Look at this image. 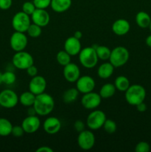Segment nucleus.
Here are the masks:
<instances>
[{
  "instance_id": "473e14b6",
  "label": "nucleus",
  "mask_w": 151,
  "mask_h": 152,
  "mask_svg": "<svg viewBox=\"0 0 151 152\" xmlns=\"http://www.w3.org/2000/svg\"><path fill=\"white\" fill-rule=\"evenodd\" d=\"M22 11L24 13H25L26 14L30 16L34 12V10H36V6L34 5L33 2V1H25L22 4Z\"/></svg>"
},
{
  "instance_id": "a18cd8bd",
  "label": "nucleus",
  "mask_w": 151,
  "mask_h": 152,
  "mask_svg": "<svg viewBox=\"0 0 151 152\" xmlns=\"http://www.w3.org/2000/svg\"><path fill=\"white\" fill-rule=\"evenodd\" d=\"M2 83V73L0 71V85Z\"/></svg>"
},
{
  "instance_id": "79ce46f5",
  "label": "nucleus",
  "mask_w": 151,
  "mask_h": 152,
  "mask_svg": "<svg viewBox=\"0 0 151 152\" xmlns=\"http://www.w3.org/2000/svg\"><path fill=\"white\" fill-rule=\"evenodd\" d=\"M28 116H35L37 115L36 111L35 108H34L33 106H30L28 107Z\"/></svg>"
},
{
  "instance_id": "39448f33",
  "label": "nucleus",
  "mask_w": 151,
  "mask_h": 152,
  "mask_svg": "<svg viewBox=\"0 0 151 152\" xmlns=\"http://www.w3.org/2000/svg\"><path fill=\"white\" fill-rule=\"evenodd\" d=\"M12 63L16 68L20 70H26L30 65H33L34 60L30 53L26 51L16 52L12 58Z\"/></svg>"
},
{
  "instance_id": "9b49d317",
  "label": "nucleus",
  "mask_w": 151,
  "mask_h": 152,
  "mask_svg": "<svg viewBox=\"0 0 151 152\" xmlns=\"http://www.w3.org/2000/svg\"><path fill=\"white\" fill-rule=\"evenodd\" d=\"M81 105L84 108L88 110H93L98 108L102 102V97L99 94L96 92H89L84 94L81 99Z\"/></svg>"
},
{
  "instance_id": "f8f14e48",
  "label": "nucleus",
  "mask_w": 151,
  "mask_h": 152,
  "mask_svg": "<svg viewBox=\"0 0 151 152\" xmlns=\"http://www.w3.org/2000/svg\"><path fill=\"white\" fill-rule=\"evenodd\" d=\"M76 88L81 94H87L89 92H91L94 90L96 83L93 77L87 75L80 76L76 82Z\"/></svg>"
},
{
  "instance_id": "cd10ccee",
  "label": "nucleus",
  "mask_w": 151,
  "mask_h": 152,
  "mask_svg": "<svg viewBox=\"0 0 151 152\" xmlns=\"http://www.w3.org/2000/svg\"><path fill=\"white\" fill-rule=\"evenodd\" d=\"M78 94H79V91L78 89L76 88H69L65 91V93L63 94L62 99L65 103H71L76 100Z\"/></svg>"
},
{
  "instance_id": "c9c22d12",
  "label": "nucleus",
  "mask_w": 151,
  "mask_h": 152,
  "mask_svg": "<svg viewBox=\"0 0 151 152\" xmlns=\"http://www.w3.org/2000/svg\"><path fill=\"white\" fill-rule=\"evenodd\" d=\"M25 131H24L23 128L22 127V126H13V129H12L11 134L13 135L15 137H21L24 135L25 134Z\"/></svg>"
},
{
  "instance_id": "dca6fc26",
  "label": "nucleus",
  "mask_w": 151,
  "mask_h": 152,
  "mask_svg": "<svg viewBox=\"0 0 151 152\" xmlns=\"http://www.w3.org/2000/svg\"><path fill=\"white\" fill-rule=\"evenodd\" d=\"M63 75L68 83H76L80 77L79 68L76 64L70 62L68 65L64 66Z\"/></svg>"
},
{
  "instance_id": "b1692460",
  "label": "nucleus",
  "mask_w": 151,
  "mask_h": 152,
  "mask_svg": "<svg viewBox=\"0 0 151 152\" xmlns=\"http://www.w3.org/2000/svg\"><path fill=\"white\" fill-rule=\"evenodd\" d=\"M36 95L33 94L32 92L25 91L19 96V101L23 106L30 107L33 106L35 102Z\"/></svg>"
},
{
  "instance_id": "e433bc0d",
  "label": "nucleus",
  "mask_w": 151,
  "mask_h": 152,
  "mask_svg": "<svg viewBox=\"0 0 151 152\" xmlns=\"http://www.w3.org/2000/svg\"><path fill=\"white\" fill-rule=\"evenodd\" d=\"M73 126L75 130L76 131V132H78V133L82 132V131L85 130V124H84V123L82 121V120H76V121L74 123Z\"/></svg>"
},
{
  "instance_id": "412c9836",
  "label": "nucleus",
  "mask_w": 151,
  "mask_h": 152,
  "mask_svg": "<svg viewBox=\"0 0 151 152\" xmlns=\"http://www.w3.org/2000/svg\"><path fill=\"white\" fill-rule=\"evenodd\" d=\"M114 68L115 67L110 62L102 63L97 70L98 76L101 79H104V80L110 78L113 74Z\"/></svg>"
},
{
  "instance_id": "f3484780",
  "label": "nucleus",
  "mask_w": 151,
  "mask_h": 152,
  "mask_svg": "<svg viewBox=\"0 0 151 152\" xmlns=\"http://www.w3.org/2000/svg\"><path fill=\"white\" fill-rule=\"evenodd\" d=\"M64 48L70 56H76L79 53L81 50V44L80 39L76 37H70L65 40L64 44Z\"/></svg>"
},
{
  "instance_id": "f257e3e1",
  "label": "nucleus",
  "mask_w": 151,
  "mask_h": 152,
  "mask_svg": "<svg viewBox=\"0 0 151 152\" xmlns=\"http://www.w3.org/2000/svg\"><path fill=\"white\" fill-rule=\"evenodd\" d=\"M33 106L36 111L37 115L47 116L53 111L55 101L53 96L47 93H42L36 96L35 102Z\"/></svg>"
},
{
  "instance_id": "c756f323",
  "label": "nucleus",
  "mask_w": 151,
  "mask_h": 152,
  "mask_svg": "<svg viewBox=\"0 0 151 152\" xmlns=\"http://www.w3.org/2000/svg\"><path fill=\"white\" fill-rule=\"evenodd\" d=\"M41 27L34 23H31L26 32L29 37L32 38H37L41 34Z\"/></svg>"
},
{
  "instance_id": "9d476101",
  "label": "nucleus",
  "mask_w": 151,
  "mask_h": 152,
  "mask_svg": "<svg viewBox=\"0 0 151 152\" xmlns=\"http://www.w3.org/2000/svg\"><path fill=\"white\" fill-rule=\"evenodd\" d=\"M28 39L25 33L15 31L10 38V48L14 51H22L26 48Z\"/></svg>"
},
{
  "instance_id": "423d86ee",
  "label": "nucleus",
  "mask_w": 151,
  "mask_h": 152,
  "mask_svg": "<svg viewBox=\"0 0 151 152\" xmlns=\"http://www.w3.org/2000/svg\"><path fill=\"white\" fill-rule=\"evenodd\" d=\"M12 27L15 31L25 33L31 24L30 16L23 11H19L13 16L12 19Z\"/></svg>"
},
{
  "instance_id": "20e7f679",
  "label": "nucleus",
  "mask_w": 151,
  "mask_h": 152,
  "mask_svg": "<svg viewBox=\"0 0 151 152\" xmlns=\"http://www.w3.org/2000/svg\"><path fill=\"white\" fill-rule=\"evenodd\" d=\"M130 53L129 50L123 46H118L111 50L110 56V62L115 68H119L125 65L129 60Z\"/></svg>"
},
{
  "instance_id": "49530a36",
  "label": "nucleus",
  "mask_w": 151,
  "mask_h": 152,
  "mask_svg": "<svg viewBox=\"0 0 151 152\" xmlns=\"http://www.w3.org/2000/svg\"><path fill=\"white\" fill-rule=\"evenodd\" d=\"M149 28H150V32H151V21H150V25H149Z\"/></svg>"
},
{
  "instance_id": "58836bf2",
  "label": "nucleus",
  "mask_w": 151,
  "mask_h": 152,
  "mask_svg": "<svg viewBox=\"0 0 151 152\" xmlns=\"http://www.w3.org/2000/svg\"><path fill=\"white\" fill-rule=\"evenodd\" d=\"M26 71L28 75L31 77H35V76H36L37 74H38V68H37L34 65H30L29 68H27Z\"/></svg>"
},
{
  "instance_id": "4c0bfd02",
  "label": "nucleus",
  "mask_w": 151,
  "mask_h": 152,
  "mask_svg": "<svg viewBox=\"0 0 151 152\" xmlns=\"http://www.w3.org/2000/svg\"><path fill=\"white\" fill-rule=\"evenodd\" d=\"M13 0H0V9L3 10H8L12 6Z\"/></svg>"
},
{
  "instance_id": "c85d7f7f",
  "label": "nucleus",
  "mask_w": 151,
  "mask_h": 152,
  "mask_svg": "<svg viewBox=\"0 0 151 152\" xmlns=\"http://www.w3.org/2000/svg\"><path fill=\"white\" fill-rule=\"evenodd\" d=\"M56 60L59 65L65 66L71 62V56L65 50H59L56 54Z\"/></svg>"
},
{
  "instance_id": "2eb2a0df",
  "label": "nucleus",
  "mask_w": 151,
  "mask_h": 152,
  "mask_svg": "<svg viewBox=\"0 0 151 152\" xmlns=\"http://www.w3.org/2000/svg\"><path fill=\"white\" fill-rule=\"evenodd\" d=\"M41 126L40 119L36 115L28 116L23 120L22 123V127L27 134H33L36 132Z\"/></svg>"
},
{
  "instance_id": "ddd939ff",
  "label": "nucleus",
  "mask_w": 151,
  "mask_h": 152,
  "mask_svg": "<svg viewBox=\"0 0 151 152\" xmlns=\"http://www.w3.org/2000/svg\"><path fill=\"white\" fill-rule=\"evenodd\" d=\"M47 88V81L43 77L36 75L29 83V91L36 96L44 93Z\"/></svg>"
},
{
  "instance_id": "37998d69",
  "label": "nucleus",
  "mask_w": 151,
  "mask_h": 152,
  "mask_svg": "<svg viewBox=\"0 0 151 152\" xmlns=\"http://www.w3.org/2000/svg\"><path fill=\"white\" fill-rule=\"evenodd\" d=\"M73 37H76V39H81V37H82V33L80 31H76L74 33Z\"/></svg>"
},
{
  "instance_id": "6e6552de",
  "label": "nucleus",
  "mask_w": 151,
  "mask_h": 152,
  "mask_svg": "<svg viewBox=\"0 0 151 152\" xmlns=\"http://www.w3.org/2000/svg\"><path fill=\"white\" fill-rule=\"evenodd\" d=\"M19 96L10 89H4L0 92V106L4 108H13L19 103Z\"/></svg>"
},
{
  "instance_id": "4be33fe9",
  "label": "nucleus",
  "mask_w": 151,
  "mask_h": 152,
  "mask_svg": "<svg viewBox=\"0 0 151 152\" xmlns=\"http://www.w3.org/2000/svg\"><path fill=\"white\" fill-rule=\"evenodd\" d=\"M150 21L151 17L147 13H146L144 11L139 12L136 16V24L141 28H149Z\"/></svg>"
},
{
  "instance_id": "1a4fd4ad",
  "label": "nucleus",
  "mask_w": 151,
  "mask_h": 152,
  "mask_svg": "<svg viewBox=\"0 0 151 152\" xmlns=\"http://www.w3.org/2000/svg\"><path fill=\"white\" fill-rule=\"evenodd\" d=\"M78 145L81 149L88 151L93 148L96 142V137L90 130H84L79 132L77 139Z\"/></svg>"
},
{
  "instance_id": "a211bd4d",
  "label": "nucleus",
  "mask_w": 151,
  "mask_h": 152,
  "mask_svg": "<svg viewBox=\"0 0 151 152\" xmlns=\"http://www.w3.org/2000/svg\"><path fill=\"white\" fill-rule=\"evenodd\" d=\"M61 128L62 123L57 117H47L43 123V129L48 134H56L60 131Z\"/></svg>"
},
{
  "instance_id": "6ab92c4d",
  "label": "nucleus",
  "mask_w": 151,
  "mask_h": 152,
  "mask_svg": "<svg viewBox=\"0 0 151 152\" xmlns=\"http://www.w3.org/2000/svg\"><path fill=\"white\" fill-rule=\"evenodd\" d=\"M130 25L127 19H118L113 22L112 31L115 35L124 36L130 31Z\"/></svg>"
},
{
  "instance_id": "7ed1b4c3",
  "label": "nucleus",
  "mask_w": 151,
  "mask_h": 152,
  "mask_svg": "<svg viewBox=\"0 0 151 152\" xmlns=\"http://www.w3.org/2000/svg\"><path fill=\"white\" fill-rule=\"evenodd\" d=\"M78 59L83 67L86 68H93L97 65L98 58L96 49L93 47H86L81 49L78 53Z\"/></svg>"
},
{
  "instance_id": "bb28decb",
  "label": "nucleus",
  "mask_w": 151,
  "mask_h": 152,
  "mask_svg": "<svg viewBox=\"0 0 151 152\" xmlns=\"http://www.w3.org/2000/svg\"><path fill=\"white\" fill-rule=\"evenodd\" d=\"M13 125L6 118H0V137H7L11 134Z\"/></svg>"
},
{
  "instance_id": "5701e85b",
  "label": "nucleus",
  "mask_w": 151,
  "mask_h": 152,
  "mask_svg": "<svg viewBox=\"0 0 151 152\" xmlns=\"http://www.w3.org/2000/svg\"><path fill=\"white\" fill-rule=\"evenodd\" d=\"M116 91L114 84L112 83H106L102 86L99 91V95L101 96L102 99H108L110 98L115 94Z\"/></svg>"
},
{
  "instance_id": "393cba45",
  "label": "nucleus",
  "mask_w": 151,
  "mask_h": 152,
  "mask_svg": "<svg viewBox=\"0 0 151 152\" xmlns=\"http://www.w3.org/2000/svg\"><path fill=\"white\" fill-rule=\"evenodd\" d=\"M114 86L116 90L121 92H125L130 86V80L125 76H118L115 78Z\"/></svg>"
},
{
  "instance_id": "f03ea898",
  "label": "nucleus",
  "mask_w": 151,
  "mask_h": 152,
  "mask_svg": "<svg viewBox=\"0 0 151 152\" xmlns=\"http://www.w3.org/2000/svg\"><path fill=\"white\" fill-rule=\"evenodd\" d=\"M124 96L127 103L136 106L140 102L144 101L146 97V90L141 85H132L125 91Z\"/></svg>"
},
{
  "instance_id": "a19ab883",
  "label": "nucleus",
  "mask_w": 151,
  "mask_h": 152,
  "mask_svg": "<svg viewBox=\"0 0 151 152\" xmlns=\"http://www.w3.org/2000/svg\"><path fill=\"white\" fill-rule=\"evenodd\" d=\"M36 152H53V149L49 146H41L37 148Z\"/></svg>"
},
{
  "instance_id": "7c9ffc66",
  "label": "nucleus",
  "mask_w": 151,
  "mask_h": 152,
  "mask_svg": "<svg viewBox=\"0 0 151 152\" xmlns=\"http://www.w3.org/2000/svg\"><path fill=\"white\" fill-rule=\"evenodd\" d=\"M16 76L12 71H5L2 73V83L5 85H13L16 82Z\"/></svg>"
},
{
  "instance_id": "aec40b11",
  "label": "nucleus",
  "mask_w": 151,
  "mask_h": 152,
  "mask_svg": "<svg viewBox=\"0 0 151 152\" xmlns=\"http://www.w3.org/2000/svg\"><path fill=\"white\" fill-rule=\"evenodd\" d=\"M72 4V0H51L50 7L56 13H64L69 10Z\"/></svg>"
},
{
  "instance_id": "ea45409f",
  "label": "nucleus",
  "mask_w": 151,
  "mask_h": 152,
  "mask_svg": "<svg viewBox=\"0 0 151 152\" xmlns=\"http://www.w3.org/2000/svg\"><path fill=\"white\" fill-rule=\"evenodd\" d=\"M136 108H137V110L139 111V112H144V111H147V105L144 103V102H140V103L138 104V105H136Z\"/></svg>"
},
{
  "instance_id": "c03bdc74",
  "label": "nucleus",
  "mask_w": 151,
  "mask_h": 152,
  "mask_svg": "<svg viewBox=\"0 0 151 152\" xmlns=\"http://www.w3.org/2000/svg\"><path fill=\"white\" fill-rule=\"evenodd\" d=\"M145 42H146V45L148 47L151 48V34L147 37L146 40H145Z\"/></svg>"
},
{
  "instance_id": "f704fd0d",
  "label": "nucleus",
  "mask_w": 151,
  "mask_h": 152,
  "mask_svg": "<svg viewBox=\"0 0 151 152\" xmlns=\"http://www.w3.org/2000/svg\"><path fill=\"white\" fill-rule=\"evenodd\" d=\"M33 2L36 8L46 9L50 6L51 0H33Z\"/></svg>"
},
{
  "instance_id": "a878e982",
  "label": "nucleus",
  "mask_w": 151,
  "mask_h": 152,
  "mask_svg": "<svg viewBox=\"0 0 151 152\" xmlns=\"http://www.w3.org/2000/svg\"><path fill=\"white\" fill-rule=\"evenodd\" d=\"M92 47L96 49V54L99 59L102 60H107L109 59L111 53V50L108 47L105 45H93Z\"/></svg>"
},
{
  "instance_id": "2f4dec72",
  "label": "nucleus",
  "mask_w": 151,
  "mask_h": 152,
  "mask_svg": "<svg viewBox=\"0 0 151 152\" xmlns=\"http://www.w3.org/2000/svg\"><path fill=\"white\" fill-rule=\"evenodd\" d=\"M103 129L107 133L109 134H112L115 133V131H116L117 125L113 120L107 119L103 125Z\"/></svg>"
},
{
  "instance_id": "0eeeda50",
  "label": "nucleus",
  "mask_w": 151,
  "mask_h": 152,
  "mask_svg": "<svg viewBox=\"0 0 151 152\" xmlns=\"http://www.w3.org/2000/svg\"><path fill=\"white\" fill-rule=\"evenodd\" d=\"M106 120V114L104 111L95 110L89 114L87 118V126L91 131L99 130V129L103 127Z\"/></svg>"
},
{
  "instance_id": "72a5a7b5",
  "label": "nucleus",
  "mask_w": 151,
  "mask_h": 152,
  "mask_svg": "<svg viewBox=\"0 0 151 152\" xmlns=\"http://www.w3.org/2000/svg\"><path fill=\"white\" fill-rule=\"evenodd\" d=\"M150 146L149 143L144 141L139 142L135 148V151L136 152H148L150 151Z\"/></svg>"
},
{
  "instance_id": "4468645a",
  "label": "nucleus",
  "mask_w": 151,
  "mask_h": 152,
  "mask_svg": "<svg viewBox=\"0 0 151 152\" xmlns=\"http://www.w3.org/2000/svg\"><path fill=\"white\" fill-rule=\"evenodd\" d=\"M31 22L40 27H45L49 24L50 20V14L45 9L36 8L33 13L30 15Z\"/></svg>"
}]
</instances>
